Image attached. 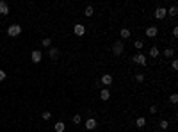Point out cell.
Wrapping results in <instances>:
<instances>
[{"mask_svg": "<svg viewBox=\"0 0 178 132\" xmlns=\"http://www.w3.org/2000/svg\"><path fill=\"white\" fill-rule=\"evenodd\" d=\"M30 59H32V63H41V59H43V54H41L39 52V50H34V52L32 54H30Z\"/></svg>", "mask_w": 178, "mask_h": 132, "instance_id": "8992f818", "label": "cell"}, {"mask_svg": "<svg viewBox=\"0 0 178 132\" xmlns=\"http://www.w3.org/2000/svg\"><path fill=\"white\" fill-rule=\"evenodd\" d=\"M54 130H55V132H64V130H66L64 121H57V123L54 125Z\"/></svg>", "mask_w": 178, "mask_h": 132, "instance_id": "4fadbf2b", "label": "cell"}, {"mask_svg": "<svg viewBox=\"0 0 178 132\" xmlns=\"http://www.w3.org/2000/svg\"><path fill=\"white\" fill-rule=\"evenodd\" d=\"M125 52V43L121 41V39H119V41H114V45H112V54L114 55H121Z\"/></svg>", "mask_w": 178, "mask_h": 132, "instance_id": "7a4b0ae2", "label": "cell"}, {"mask_svg": "<svg viewBox=\"0 0 178 132\" xmlns=\"http://www.w3.org/2000/svg\"><path fill=\"white\" fill-rule=\"evenodd\" d=\"M80 121H82V116H80V114H75V116H73V123H75V125H78Z\"/></svg>", "mask_w": 178, "mask_h": 132, "instance_id": "7402d4cb", "label": "cell"}, {"mask_svg": "<svg viewBox=\"0 0 178 132\" xmlns=\"http://www.w3.org/2000/svg\"><path fill=\"white\" fill-rule=\"evenodd\" d=\"M135 80H137L139 84H141V82H144V75H143V73H137V75H135Z\"/></svg>", "mask_w": 178, "mask_h": 132, "instance_id": "d4e9b609", "label": "cell"}, {"mask_svg": "<svg viewBox=\"0 0 178 132\" xmlns=\"http://www.w3.org/2000/svg\"><path fill=\"white\" fill-rule=\"evenodd\" d=\"M134 47H135V48H137V50H141V48L144 47V43L141 41V39H137V41H135V43H134Z\"/></svg>", "mask_w": 178, "mask_h": 132, "instance_id": "603a6c76", "label": "cell"}, {"mask_svg": "<svg viewBox=\"0 0 178 132\" xmlns=\"http://www.w3.org/2000/svg\"><path fill=\"white\" fill-rule=\"evenodd\" d=\"M0 14H2V16L9 14V5H7L5 0H0Z\"/></svg>", "mask_w": 178, "mask_h": 132, "instance_id": "9c48e42d", "label": "cell"}, {"mask_svg": "<svg viewBox=\"0 0 178 132\" xmlns=\"http://www.w3.org/2000/svg\"><path fill=\"white\" fill-rule=\"evenodd\" d=\"M7 34L11 36V38H16V36H20V34H22V27H20L18 23L9 25V27H7Z\"/></svg>", "mask_w": 178, "mask_h": 132, "instance_id": "6da1fadb", "label": "cell"}, {"mask_svg": "<svg viewBox=\"0 0 178 132\" xmlns=\"http://www.w3.org/2000/svg\"><path fill=\"white\" fill-rule=\"evenodd\" d=\"M175 55V48H166L164 50V57H173Z\"/></svg>", "mask_w": 178, "mask_h": 132, "instance_id": "e0dca14e", "label": "cell"}, {"mask_svg": "<svg viewBox=\"0 0 178 132\" xmlns=\"http://www.w3.org/2000/svg\"><path fill=\"white\" fill-rule=\"evenodd\" d=\"M173 38H178V27L173 29Z\"/></svg>", "mask_w": 178, "mask_h": 132, "instance_id": "f1b7e54d", "label": "cell"}, {"mask_svg": "<svg viewBox=\"0 0 178 132\" xmlns=\"http://www.w3.org/2000/svg\"><path fill=\"white\" fill-rule=\"evenodd\" d=\"M96 129V120L95 118H87L86 120V130H95Z\"/></svg>", "mask_w": 178, "mask_h": 132, "instance_id": "ba28073f", "label": "cell"}, {"mask_svg": "<svg viewBox=\"0 0 178 132\" xmlns=\"http://www.w3.org/2000/svg\"><path fill=\"white\" fill-rule=\"evenodd\" d=\"M176 13H178V7H176V5H171V7H169V16H171V18H175V16H176Z\"/></svg>", "mask_w": 178, "mask_h": 132, "instance_id": "d6986e66", "label": "cell"}, {"mask_svg": "<svg viewBox=\"0 0 178 132\" xmlns=\"http://www.w3.org/2000/svg\"><path fill=\"white\" fill-rule=\"evenodd\" d=\"M73 32H75V36H84V34H86V25L77 23L75 27H73Z\"/></svg>", "mask_w": 178, "mask_h": 132, "instance_id": "5b68a950", "label": "cell"}, {"mask_svg": "<svg viewBox=\"0 0 178 132\" xmlns=\"http://www.w3.org/2000/svg\"><path fill=\"white\" fill-rule=\"evenodd\" d=\"M41 45L46 47V48H50V47H52V39H50V38H45L43 41H41Z\"/></svg>", "mask_w": 178, "mask_h": 132, "instance_id": "ffe728a7", "label": "cell"}, {"mask_svg": "<svg viewBox=\"0 0 178 132\" xmlns=\"http://www.w3.org/2000/svg\"><path fill=\"white\" fill-rule=\"evenodd\" d=\"M5 77H7V73L4 72V70H0V82H4V80H5Z\"/></svg>", "mask_w": 178, "mask_h": 132, "instance_id": "4316f807", "label": "cell"}, {"mask_svg": "<svg viewBox=\"0 0 178 132\" xmlns=\"http://www.w3.org/2000/svg\"><path fill=\"white\" fill-rule=\"evenodd\" d=\"M135 125H137L139 129H143V127L146 125V118H143V116H139L137 120H135Z\"/></svg>", "mask_w": 178, "mask_h": 132, "instance_id": "9a60e30c", "label": "cell"}, {"mask_svg": "<svg viewBox=\"0 0 178 132\" xmlns=\"http://www.w3.org/2000/svg\"><path fill=\"white\" fill-rule=\"evenodd\" d=\"M132 61H134L135 64H141V66H146V63H148V61H146V55H144V54H141V52H139V54H135V55L132 57Z\"/></svg>", "mask_w": 178, "mask_h": 132, "instance_id": "3957f363", "label": "cell"}, {"mask_svg": "<svg viewBox=\"0 0 178 132\" xmlns=\"http://www.w3.org/2000/svg\"><path fill=\"white\" fill-rule=\"evenodd\" d=\"M167 125H169V123H167V120H160V123H159L160 129H167Z\"/></svg>", "mask_w": 178, "mask_h": 132, "instance_id": "484cf974", "label": "cell"}, {"mask_svg": "<svg viewBox=\"0 0 178 132\" xmlns=\"http://www.w3.org/2000/svg\"><path fill=\"white\" fill-rule=\"evenodd\" d=\"M176 102H178V95H176V93H173V95L169 96V104H173V105H175Z\"/></svg>", "mask_w": 178, "mask_h": 132, "instance_id": "44dd1931", "label": "cell"}, {"mask_svg": "<svg viewBox=\"0 0 178 132\" xmlns=\"http://www.w3.org/2000/svg\"><path fill=\"white\" fill-rule=\"evenodd\" d=\"M102 84H103V86H110V84H112V75H110V73H105V75L102 77Z\"/></svg>", "mask_w": 178, "mask_h": 132, "instance_id": "7c38bea8", "label": "cell"}, {"mask_svg": "<svg viewBox=\"0 0 178 132\" xmlns=\"http://www.w3.org/2000/svg\"><path fill=\"white\" fill-rule=\"evenodd\" d=\"M41 118H43V120H50V118H52V113H50V111H45V113L41 114Z\"/></svg>", "mask_w": 178, "mask_h": 132, "instance_id": "cb8c5ba5", "label": "cell"}, {"mask_svg": "<svg viewBox=\"0 0 178 132\" xmlns=\"http://www.w3.org/2000/svg\"><path fill=\"white\" fill-rule=\"evenodd\" d=\"M171 68H173V70H178V61H176V59L171 63Z\"/></svg>", "mask_w": 178, "mask_h": 132, "instance_id": "83f0119b", "label": "cell"}, {"mask_svg": "<svg viewBox=\"0 0 178 132\" xmlns=\"http://www.w3.org/2000/svg\"><path fill=\"white\" fill-rule=\"evenodd\" d=\"M157 34H159V27H148V29H146V36H148V38H155Z\"/></svg>", "mask_w": 178, "mask_h": 132, "instance_id": "30bf717a", "label": "cell"}, {"mask_svg": "<svg viewBox=\"0 0 178 132\" xmlns=\"http://www.w3.org/2000/svg\"><path fill=\"white\" fill-rule=\"evenodd\" d=\"M130 34H132V32H130V29H121V30H119L121 39H128V38H130Z\"/></svg>", "mask_w": 178, "mask_h": 132, "instance_id": "5bb4252c", "label": "cell"}, {"mask_svg": "<svg viewBox=\"0 0 178 132\" xmlns=\"http://www.w3.org/2000/svg\"><path fill=\"white\" fill-rule=\"evenodd\" d=\"M159 54H160V52H159V48H157V47H151V48H150V55H151V57H159Z\"/></svg>", "mask_w": 178, "mask_h": 132, "instance_id": "ac0fdd59", "label": "cell"}, {"mask_svg": "<svg viewBox=\"0 0 178 132\" xmlns=\"http://www.w3.org/2000/svg\"><path fill=\"white\" fill-rule=\"evenodd\" d=\"M100 98H102V100H109V98H110V89H109V88H103V89L100 91Z\"/></svg>", "mask_w": 178, "mask_h": 132, "instance_id": "8fae6325", "label": "cell"}, {"mask_svg": "<svg viewBox=\"0 0 178 132\" xmlns=\"http://www.w3.org/2000/svg\"><path fill=\"white\" fill-rule=\"evenodd\" d=\"M153 16H155L157 20H164V18L167 16V9H166V7H157L155 13H153Z\"/></svg>", "mask_w": 178, "mask_h": 132, "instance_id": "277c9868", "label": "cell"}, {"mask_svg": "<svg viewBox=\"0 0 178 132\" xmlns=\"http://www.w3.org/2000/svg\"><path fill=\"white\" fill-rule=\"evenodd\" d=\"M150 113H151V114H155V113H157V107H155V105H151V107H150Z\"/></svg>", "mask_w": 178, "mask_h": 132, "instance_id": "f546056e", "label": "cell"}, {"mask_svg": "<svg viewBox=\"0 0 178 132\" xmlns=\"http://www.w3.org/2000/svg\"><path fill=\"white\" fill-rule=\"evenodd\" d=\"M48 55H50L52 61H57V59H59V50H57L55 47H50V48H48Z\"/></svg>", "mask_w": 178, "mask_h": 132, "instance_id": "52a82bcc", "label": "cell"}, {"mask_svg": "<svg viewBox=\"0 0 178 132\" xmlns=\"http://www.w3.org/2000/svg\"><path fill=\"white\" fill-rule=\"evenodd\" d=\"M93 13H95V9H93V5H87V7H86V11H84V16L91 18V16H93Z\"/></svg>", "mask_w": 178, "mask_h": 132, "instance_id": "2e32d148", "label": "cell"}]
</instances>
